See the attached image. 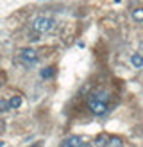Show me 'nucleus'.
Here are the masks:
<instances>
[{
    "label": "nucleus",
    "instance_id": "f257e3e1",
    "mask_svg": "<svg viewBox=\"0 0 143 147\" xmlns=\"http://www.w3.org/2000/svg\"><path fill=\"white\" fill-rule=\"evenodd\" d=\"M54 25H55V20L54 18H48V16H38L34 20V24H32V27H34V31L36 32H50L54 29Z\"/></svg>",
    "mask_w": 143,
    "mask_h": 147
},
{
    "label": "nucleus",
    "instance_id": "f03ea898",
    "mask_svg": "<svg viewBox=\"0 0 143 147\" xmlns=\"http://www.w3.org/2000/svg\"><path fill=\"white\" fill-rule=\"evenodd\" d=\"M20 61L23 67H32L38 61V54H36L34 49H21L20 52Z\"/></svg>",
    "mask_w": 143,
    "mask_h": 147
},
{
    "label": "nucleus",
    "instance_id": "7ed1b4c3",
    "mask_svg": "<svg viewBox=\"0 0 143 147\" xmlns=\"http://www.w3.org/2000/svg\"><path fill=\"white\" fill-rule=\"evenodd\" d=\"M107 100H102V99H98L95 97V95H91L90 97V108H91V111L95 113V115H104L107 111V104H106Z\"/></svg>",
    "mask_w": 143,
    "mask_h": 147
},
{
    "label": "nucleus",
    "instance_id": "20e7f679",
    "mask_svg": "<svg viewBox=\"0 0 143 147\" xmlns=\"http://www.w3.org/2000/svg\"><path fill=\"white\" fill-rule=\"evenodd\" d=\"M82 138L81 136H70L64 140V145L63 147H82Z\"/></svg>",
    "mask_w": 143,
    "mask_h": 147
},
{
    "label": "nucleus",
    "instance_id": "39448f33",
    "mask_svg": "<svg viewBox=\"0 0 143 147\" xmlns=\"http://www.w3.org/2000/svg\"><path fill=\"white\" fill-rule=\"evenodd\" d=\"M131 63L134 68H143V56L141 54H132L131 56Z\"/></svg>",
    "mask_w": 143,
    "mask_h": 147
},
{
    "label": "nucleus",
    "instance_id": "423d86ee",
    "mask_svg": "<svg viewBox=\"0 0 143 147\" xmlns=\"http://www.w3.org/2000/svg\"><path fill=\"white\" fill-rule=\"evenodd\" d=\"M109 140H111L109 136L100 135V136H97V140H95V147H107V145H109Z\"/></svg>",
    "mask_w": 143,
    "mask_h": 147
},
{
    "label": "nucleus",
    "instance_id": "0eeeda50",
    "mask_svg": "<svg viewBox=\"0 0 143 147\" xmlns=\"http://www.w3.org/2000/svg\"><path fill=\"white\" fill-rule=\"evenodd\" d=\"M54 74H55V68H54V67H47V68H43V70L39 72V76H41L43 79H50V77H54Z\"/></svg>",
    "mask_w": 143,
    "mask_h": 147
},
{
    "label": "nucleus",
    "instance_id": "6e6552de",
    "mask_svg": "<svg viewBox=\"0 0 143 147\" xmlns=\"http://www.w3.org/2000/svg\"><path fill=\"white\" fill-rule=\"evenodd\" d=\"M9 104H11V108H20L21 106V97H20V95H13L11 100H9Z\"/></svg>",
    "mask_w": 143,
    "mask_h": 147
},
{
    "label": "nucleus",
    "instance_id": "1a4fd4ad",
    "mask_svg": "<svg viewBox=\"0 0 143 147\" xmlns=\"http://www.w3.org/2000/svg\"><path fill=\"white\" fill-rule=\"evenodd\" d=\"M132 18L136 22H143V7H138V9L132 11Z\"/></svg>",
    "mask_w": 143,
    "mask_h": 147
},
{
    "label": "nucleus",
    "instance_id": "9d476101",
    "mask_svg": "<svg viewBox=\"0 0 143 147\" xmlns=\"http://www.w3.org/2000/svg\"><path fill=\"white\" fill-rule=\"evenodd\" d=\"M9 108H11V104H9V102L0 99V111H7V109H9Z\"/></svg>",
    "mask_w": 143,
    "mask_h": 147
},
{
    "label": "nucleus",
    "instance_id": "9b49d317",
    "mask_svg": "<svg viewBox=\"0 0 143 147\" xmlns=\"http://www.w3.org/2000/svg\"><path fill=\"white\" fill-rule=\"evenodd\" d=\"M109 145H111V147H122V140H120V138H111V140H109Z\"/></svg>",
    "mask_w": 143,
    "mask_h": 147
},
{
    "label": "nucleus",
    "instance_id": "f8f14e48",
    "mask_svg": "<svg viewBox=\"0 0 143 147\" xmlns=\"http://www.w3.org/2000/svg\"><path fill=\"white\" fill-rule=\"evenodd\" d=\"M32 147H39V144H38V145H32Z\"/></svg>",
    "mask_w": 143,
    "mask_h": 147
},
{
    "label": "nucleus",
    "instance_id": "ddd939ff",
    "mask_svg": "<svg viewBox=\"0 0 143 147\" xmlns=\"http://www.w3.org/2000/svg\"><path fill=\"white\" fill-rule=\"evenodd\" d=\"M82 147H91V145H82Z\"/></svg>",
    "mask_w": 143,
    "mask_h": 147
}]
</instances>
